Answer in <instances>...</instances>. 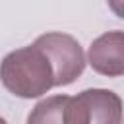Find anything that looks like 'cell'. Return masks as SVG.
<instances>
[{
	"mask_svg": "<svg viewBox=\"0 0 124 124\" xmlns=\"http://www.w3.org/2000/svg\"><path fill=\"white\" fill-rule=\"evenodd\" d=\"M0 81L12 95L35 99L54 87V68L46 52L33 43L2 58Z\"/></svg>",
	"mask_w": 124,
	"mask_h": 124,
	"instance_id": "1",
	"label": "cell"
},
{
	"mask_svg": "<svg viewBox=\"0 0 124 124\" xmlns=\"http://www.w3.org/2000/svg\"><path fill=\"white\" fill-rule=\"evenodd\" d=\"M68 124H122V99L110 89H85L70 97Z\"/></svg>",
	"mask_w": 124,
	"mask_h": 124,
	"instance_id": "2",
	"label": "cell"
},
{
	"mask_svg": "<svg viewBox=\"0 0 124 124\" xmlns=\"http://www.w3.org/2000/svg\"><path fill=\"white\" fill-rule=\"evenodd\" d=\"M35 45H39L52 62L54 68V87L56 85H70L76 81L85 68V54L79 43L66 33H45L37 37Z\"/></svg>",
	"mask_w": 124,
	"mask_h": 124,
	"instance_id": "3",
	"label": "cell"
},
{
	"mask_svg": "<svg viewBox=\"0 0 124 124\" xmlns=\"http://www.w3.org/2000/svg\"><path fill=\"white\" fill-rule=\"evenodd\" d=\"M87 62L101 76H124V31H108L99 35L89 46Z\"/></svg>",
	"mask_w": 124,
	"mask_h": 124,
	"instance_id": "4",
	"label": "cell"
},
{
	"mask_svg": "<svg viewBox=\"0 0 124 124\" xmlns=\"http://www.w3.org/2000/svg\"><path fill=\"white\" fill-rule=\"evenodd\" d=\"M68 95H52L39 101L27 116V124H68L66 122V107Z\"/></svg>",
	"mask_w": 124,
	"mask_h": 124,
	"instance_id": "5",
	"label": "cell"
},
{
	"mask_svg": "<svg viewBox=\"0 0 124 124\" xmlns=\"http://www.w3.org/2000/svg\"><path fill=\"white\" fill-rule=\"evenodd\" d=\"M107 4H108V8L112 10L114 16L124 19V0H107Z\"/></svg>",
	"mask_w": 124,
	"mask_h": 124,
	"instance_id": "6",
	"label": "cell"
},
{
	"mask_svg": "<svg viewBox=\"0 0 124 124\" xmlns=\"http://www.w3.org/2000/svg\"><path fill=\"white\" fill-rule=\"evenodd\" d=\"M0 124H8V122H6V120H4L2 116H0Z\"/></svg>",
	"mask_w": 124,
	"mask_h": 124,
	"instance_id": "7",
	"label": "cell"
}]
</instances>
